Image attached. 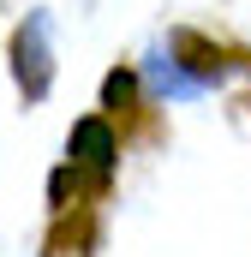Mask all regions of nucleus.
Instances as JSON below:
<instances>
[{"mask_svg": "<svg viewBox=\"0 0 251 257\" xmlns=\"http://www.w3.org/2000/svg\"><path fill=\"white\" fill-rule=\"evenodd\" d=\"M114 156H120V144H114V132H108L102 114H90V120H78V126H72L66 168H72V174H84V186H90V192H108V180H114Z\"/></svg>", "mask_w": 251, "mask_h": 257, "instance_id": "obj_1", "label": "nucleus"}, {"mask_svg": "<svg viewBox=\"0 0 251 257\" xmlns=\"http://www.w3.org/2000/svg\"><path fill=\"white\" fill-rule=\"evenodd\" d=\"M12 78H18L24 102H42V96H48L54 60H48V18H42V12H30V18L12 30Z\"/></svg>", "mask_w": 251, "mask_h": 257, "instance_id": "obj_2", "label": "nucleus"}, {"mask_svg": "<svg viewBox=\"0 0 251 257\" xmlns=\"http://www.w3.org/2000/svg\"><path fill=\"white\" fill-rule=\"evenodd\" d=\"M168 60L186 66L191 84H215V78H227V54H221L209 36H197V30H174V36H168Z\"/></svg>", "mask_w": 251, "mask_h": 257, "instance_id": "obj_3", "label": "nucleus"}, {"mask_svg": "<svg viewBox=\"0 0 251 257\" xmlns=\"http://www.w3.org/2000/svg\"><path fill=\"white\" fill-rule=\"evenodd\" d=\"M132 102H138V72H108L102 78V108H114V114H132Z\"/></svg>", "mask_w": 251, "mask_h": 257, "instance_id": "obj_4", "label": "nucleus"}, {"mask_svg": "<svg viewBox=\"0 0 251 257\" xmlns=\"http://www.w3.org/2000/svg\"><path fill=\"white\" fill-rule=\"evenodd\" d=\"M66 245H72V251H84V245H90V215H78V221H66V215H60V227H54L48 251H66Z\"/></svg>", "mask_w": 251, "mask_h": 257, "instance_id": "obj_5", "label": "nucleus"}]
</instances>
